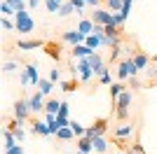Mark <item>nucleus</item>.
I'll return each instance as SVG.
<instances>
[{
    "label": "nucleus",
    "mask_w": 157,
    "mask_h": 154,
    "mask_svg": "<svg viewBox=\"0 0 157 154\" xmlns=\"http://www.w3.org/2000/svg\"><path fill=\"white\" fill-rule=\"evenodd\" d=\"M131 103H134V96H131V91H122V96L115 101V119L117 122H127V117H129V110H131Z\"/></svg>",
    "instance_id": "obj_1"
},
{
    "label": "nucleus",
    "mask_w": 157,
    "mask_h": 154,
    "mask_svg": "<svg viewBox=\"0 0 157 154\" xmlns=\"http://www.w3.org/2000/svg\"><path fill=\"white\" fill-rule=\"evenodd\" d=\"M138 68L134 65V58H124V61H120L117 63V79H131V77H136Z\"/></svg>",
    "instance_id": "obj_2"
},
{
    "label": "nucleus",
    "mask_w": 157,
    "mask_h": 154,
    "mask_svg": "<svg viewBox=\"0 0 157 154\" xmlns=\"http://www.w3.org/2000/svg\"><path fill=\"white\" fill-rule=\"evenodd\" d=\"M92 21L96 26H103V28H105V26H113V24H115V14L98 7V9H94V12H92Z\"/></svg>",
    "instance_id": "obj_3"
},
{
    "label": "nucleus",
    "mask_w": 157,
    "mask_h": 154,
    "mask_svg": "<svg viewBox=\"0 0 157 154\" xmlns=\"http://www.w3.org/2000/svg\"><path fill=\"white\" fill-rule=\"evenodd\" d=\"M31 103L26 98H19V101L14 103V119H19V122H26L28 117H31Z\"/></svg>",
    "instance_id": "obj_4"
},
{
    "label": "nucleus",
    "mask_w": 157,
    "mask_h": 154,
    "mask_svg": "<svg viewBox=\"0 0 157 154\" xmlns=\"http://www.w3.org/2000/svg\"><path fill=\"white\" fill-rule=\"evenodd\" d=\"M33 26H35V24H33V16L28 14V9L17 14V31H19V33H31Z\"/></svg>",
    "instance_id": "obj_5"
},
{
    "label": "nucleus",
    "mask_w": 157,
    "mask_h": 154,
    "mask_svg": "<svg viewBox=\"0 0 157 154\" xmlns=\"http://www.w3.org/2000/svg\"><path fill=\"white\" fill-rule=\"evenodd\" d=\"M105 128H108V119H96V122H94V126H89L87 128V138H89V140H96V138H101V135L105 133Z\"/></svg>",
    "instance_id": "obj_6"
},
{
    "label": "nucleus",
    "mask_w": 157,
    "mask_h": 154,
    "mask_svg": "<svg viewBox=\"0 0 157 154\" xmlns=\"http://www.w3.org/2000/svg\"><path fill=\"white\" fill-rule=\"evenodd\" d=\"M87 61H89V65H92V70H94V75H105L108 72V68H105V63H103V58H101V54H96L94 51L92 56H87Z\"/></svg>",
    "instance_id": "obj_7"
},
{
    "label": "nucleus",
    "mask_w": 157,
    "mask_h": 154,
    "mask_svg": "<svg viewBox=\"0 0 157 154\" xmlns=\"http://www.w3.org/2000/svg\"><path fill=\"white\" fill-rule=\"evenodd\" d=\"M28 103H31V110L33 112H42V110H45V94H40V91H35V94H33L31 98H28Z\"/></svg>",
    "instance_id": "obj_8"
},
{
    "label": "nucleus",
    "mask_w": 157,
    "mask_h": 154,
    "mask_svg": "<svg viewBox=\"0 0 157 154\" xmlns=\"http://www.w3.org/2000/svg\"><path fill=\"white\" fill-rule=\"evenodd\" d=\"M61 40H63V42H73V45L78 47V45H82L87 38H85V35H82L80 31H66L63 35H61Z\"/></svg>",
    "instance_id": "obj_9"
},
{
    "label": "nucleus",
    "mask_w": 157,
    "mask_h": 154,
    "mask_svg": "<svg viewBox=\"0 0 157 154\" xmlns=\"http://www.w3.org/2000/svg\"><path fill=\"white\" fill-rule=\"evenodd\" d=\"M47 42L42 40H19L17 42V49H24V51H31V49H40V47H45Z\"/></svg>",
    "instance_id": "obj_10"
},
{
    "label": "nucleus",
    "mask_w": 157,
    "mask_h": 154,
    "mask_svg": "<svg viewBox=\"0 0 157 154\" xmlns=\"http://www.w3.org/2000/svg\"><path fill=\"white\" fill-rule=\"evenodd\" d=\"M78 31L82 33L85 38H89V35L94 33V21L92 19H82V21H80V26H78Z\"/></svg>",
    "instance_id": "obj_11"
},
{
    "label": "nucleus",
    "mask_w": 157,
    "mask_h": 154,
    "mask_svg": "<svg viewBox=\"0 0 157 154\" xmlns=\"http://www.w3.org/2000/svg\"><path fill=\"white\" fill-rule=\"evenodd\" d=\"M78 149H80V152H85V154H89L94 149V140H89L87 135H85V138H78Z\"/></svg>",
    "instance_id": "obj_12"
},
{
    "label": "nucleus",
    "mask_w": 157,
    "mask_h": 154,
    "mask_svg": "<svg viewBox=\"0 0 157 154\" xmlns=\"http://www.w3.org/2000/svg\"><path fill=\"white\" fill-rule=\"evenodd\" d=\"M2 135H5V152L12 149V147H17V138H14V133L10 128H2Z\"/></svg>",
    "instance_id": "obj_13"
},
{
    "label": "nucleus",
    "mask_w": 157,
    "mask_h": 154,
    "mask_svg": "<svg viewBox=\"0 0 157 154\" xmlns=\"http://www.w3.org/2000/svg\"><path fill=\"white\" fill-rule=\"evenodd\" d=\"M33 133L35 135H52V131H49L47 124H40L38 119H35V122H33Z\"/></svg>",
    "instance_id": "obj_14"
},
{
    "label": "nucleus",
    "mask_w": 157,
    "mask_h": 154,
    "mask_svg": "<svg viewBox=\"0 0 157 154\" xmlns=\"http://www.w3.org/2000/svg\"><path fill=\"white\" fill-rule=\"evenodd\" d=\"M94 152H98V154H105V152H108V140H105V135H101V138L94 140Z\"/></svg>",
    "instance_id": "obj_15"
},
{
    "label": "nucleus",
    "mask_w": 157,
    "mask_h": 154,
    "mask_svg": "<svg viewBox=\"0 0 157 154\" xmlns=\"http://www.w3.org/2000/svg\"><path fill=\"white\" fill-rule=\"evenodd\" d=\"M59 110H61V103L56 101V98L47 101V105H45V112H47V115H59Z\"/></svg>",
    "instance_id": "obj_16"
},
{
    "label": "nucleus",
    "mask_w": 157,
    "mask_h": 154,
    "mask_svg": "<svg viewBox=\"0 0 157 154\" xmlns=\"http://www.w3.org/2000/svg\"><path fill=\"white\" fill-rule=\"evenodd\" d=\"M52 89H54L52 79H40V82H38V91H40V94H45V96H47V94H52Z\"/></svg>",
    "instance_id": "obj_17"
},
{
    "label": "nucleus",
    "mask_w": 157,
    "mask_h": 154,
    "mask_svg": "<svg viewBox=\"0 0 157 154\" xmlns=\"http://www.w3.org/2000/svg\"><path fill=\"white\" fill-rule=\"evenodd\" d=\"M26 72H28V77H31V84H38L40 79H42V77L38 75V65H35V63H28Z\"/></svg>",
    "instance_id": "obj_18"
},
{
    "label": "nucleus",
    "mask_w": 157,
    "mask_h": 154,
    "mask_svg": "<svg viewBox=\"0 0 157 154\" xmlns=\"http://www.w3.org/2000/svg\"><path fill=\"white\" fill-rule=\"evenodd\" d=\"M134 65H136L138 70H145V65H148V56H145V54H141V51H138V54H134Z\"/></svg>",
    "instance_id": "obj_19"
},
{
    "label": "nucleus",
    "mask_w": 157,
    "mask_h": 154,
    "mask_svg": "<svg viewBox=\"0 0 157 154\" xmlns=\"http://www.w3.org/2000/svg\"><path fill=\"white\" fill-rule=\"evenodd\" d=\"M73 9H75V5H73L71 0H66L63 5H61V9H59V16H61V19H63V16H71Z\"/></svg>",
    "instance_id": "obj_20"
},
{
    "label": "nucleus",
    "mask_w": 157,
    "mask_h": 154,
    "mask_svg": "<svg viewBox=\"0 0 157 154\" xmlns=\"http://www.w3.org/2000/svg\"><path fill=\"white\" fill-rule=\"evenodd\" d=\"M105 5L113 9V14L115 12H122V7H124V0H105Z\"/></svg>",
    "instance_id": "obj_21"
},
{
    "label": "nucleus",
    "mask_w": 157,
    "mask_h": 154,
    "mask_svg": "<svg viewBox=\"0 0 157 154\" xmlns=\"http://www.w3.org/2000/svg\"><path fill=\"white\" fill-rule=\"evenodd\" d=\"M56 135H59V140H71V138H75V133H73L71 126H68V128H61Z\"/></svg>",
    "instance_id": "obj_22"
},
{
    "label": "nucleus",
    "mask_w": 157,
    "mask_h": 154,
    "mask_svg": "<svg viewBox=\"0 0 157 154\" xmlns=\"http://www.w3.org/2000/svg\"><path fill=\"white\" fill-rule=\"evenodd\" d=\"M61 89L63 91H75L78 89V79H66V82H61Z\"/></svg>",
    "instance_id": "obj_23"
},
{
    "label": "nucleus",
    "mask_w": 157,
    "mask_h": 154,
    "mask_svg": "<svg viewBox=\"0 0 157 154\" xmlns=\"http://www.w3.org/2000/svg\"><path fill=\"white\" fill-rule=\"evenodd\" d=\"M71 128H73V133L78 135V138H85V133H87V128H82L78 122H71Z\"/></svg>",
    "instance_id": "obj_24"
},
{
    "label": "nucleus",
    "mask_w": 157,
    "mask_h": 154,
    "mask_svg": "<svg viewBox=\"0 0 157 154\" xmlns=\"http://www.w3.org/2000/svg\"><path fill=\"white\" fill-rule=\"evenodd\" d=\"M85 45L89 47V49H94V47H98V45H101V38H98V35H89V38L85 40Z\"/></svg>",
    "instance_id": "obj_25"
},
{
    "label": "nucleus",
    "mask_w": 157,
    "mask_h": 154,
    "mask_svg": "<svg viewBox=\"0 0 157 154\" xmlns=\"http://www.w3.org/2000/svg\"><path fill=\"white\" fill-rule=\"evenodd\" d=\"M61 5H63V2H59V0H47V9H49V12H54V14H59Z\"/></svg>",
    "instance_id": "obj_26"
},
{
    "label": "nucleus",
    "mask_w": 157,
    "mask_h": 154,
    "mask_svg": "<svg viewBox=\"0 0 157 154\" xmlns=\"http://www.w3.org/2000/svg\"><path fill=\"white\" fill-rule=\"evenodd\" d=\"M0 12H2V16H7V19H10V14H17V9H14V7L10 5V2H2Z\"/></svg>",
    "instance_id": "obj_27"
},
{
    "label": "nucleus",
    "mask_w": 157,
    "mask_h": 154,
    "mask_svg": "<svg viewBox=\"0 0 157 154\" xmlns=\"http://www.w3.org/2000/svg\"><path fill=\"white\" fill-rule=\"evenodd\" d=\"M45 47H47V51H49V56H56V58L61 56V47L59 45H49V42H47Z\"/></svg>",
    "instance_id": "obj_28"
},
{
    "label": "nucleus",
    "mask_w": 157,
    "mask_h": 154,
    "mask_svg": "<svg viewBox=\"0 0 157 154\" xmlns=\"http://www.w3.org/2000/svg\"><path fill=\"white\" fill-rule=\"evenodd\" d=\"M2 70H5L7 75H10V72L19 70V63H14V61H7V63H5V68H2Z\"/></svg>",
    "instance_id": "obj_29"
},
{
    "label": "nucleus",
    "mask_w": 157,
    "mask_h": 154,
    "mask_svg": "<svg viewBox=\"0 0 157 154\" xmlns=\"http://www.w3.org/2000/svg\"><path fill=\"white\" fill-rule=\"evenodd\" d=\"M19 82H21V86H28V84H31V77H28V72H26V70L19 75Z\"/></svg>",
    "instance_id": "obj_30"
},
{
    "label": "nucleus",
    "mask_w": 157,
    "mask_h": 154,
    "mask_svg": "<svg viewBox=\"0 0 157 154\" xmlns=\"http://www.w3.org/2000/svg\"><path fill=\"white\" fill-rule=\"evenodd\" d=\"M12 133H14V138H17V142H21V140H24V138H26V133H24V128H17V131H12Z\"/></svg>",
    "instance_id": "obj_31"
},
{
    "label": "nucleus",
    "mask_w": 157,
    "mask_h": 154,
    "mask_svg": "<svg viewBox=\"0 0 157 154\" xmlns=\"http://www.w3.org/2000/svg\"><path fill=\"white\" fill-rule=\"evenodd\" d=\"M2 28H5V31H12V28H17V24H12L7 16H2Z\"/></svg>",
    "instance_id": "obj_32"
},
{
    "label": "nucleus",
    "mask_w": 157,
    "mask_h": 154,
    "mask_svg": "<svg viewBox=\"0 0 157 154\" xmlns=\"http://www.w3.org/2000/svg\"><path fill=\"white\" fill-rule=\"evenodd\" d=\"M49 79H52V82H59V79H61V70H59V68H54V70L49 72Z\"/></svg>",
    "instance_id": "obj_33"
},
{
    "label": "nucleus",
    "mask_w": 157,
    "mask_h": 154,
    "mask_svg": "<svg viewBox=\"0 0 157 154\" xmlns=\"http://www.w3.org/2000/svg\"><path fill=\"white\" fill-rule=\"evenodd\" d=\"M5 154H24V147H21V145H17V147H12V149H7Z\"/></svg>",
    "instance_id": "obj_34"
},
{
    "label": "nucleus",
    "mask_w": 157,
    "mask_h": 154,
    "mask_svg": "<svg viewBox=\"0 0 157 154\" xmlns=\"http://www.w3.org/2000/svg\"><path fill=\"white\" fill-rule=\"evenodd\" d=\"M59 115L68 117V103H61V110H59Z\"/></svg>",
    "instance_id": "obj_35"
},
{
    "label": "nucleus",
    "mask_w": 157,
    "mask_h": 154,
    "mask_svg": "<svg viewBox=\"0 0 157 154\" xmlns=\"http://www.w3.org/2000/svg\"><path fill=\"white\" fill-rule=\"evenodd\" d=\"M40 5V0H28V9H35Z\"/></svg>",
    "instance_id": "obj_36"
},
{
    "label": "nucleus",
    "mask_w": 157,
    "mask_h": 154,
    "mask_svg": "<svg viewBox=\"0 0 157 154\" xmlns=\"http://www.w3.org/2000/svg\"><path fill=\"white\" fill-rule=\"evenodd\" d=\"M71 2L78 7V9H80V7H85V0H71Z\"/></svg>",
    "instance_id": "obj_37"
},
{
    "label": "nucleus",
    "mask_w": 157,
    "mask_h": 154,
    "mask_svg": "<svg viewBox=\"0 0 157 154\" xmlns=\"http://www.w3.org/2000/svg\"><path fill=\"white\" fill-rule=\"evenodd\" d=\"M85 2H87V5H92V7H98V5H101V0H85Z\"/></svg>",
    "instance_id": "obj_38"
},
{
    "label": "nucleus",
    "mask_w": 157,
    "mask_h": 154,
    "mask_svg": "<svg viewBox=\"0 0 157 154\" xmlns=\"http://www.w3.org/2000/svg\"><path fill=\"white\" fill-rule=\"evenodd\" d=\"M101 82H103V84H110V75H108V72H105V75H101Z\"/></svg>",
    "instance_id": "obj_39"
},
{
    "label": "nucleus",
    "mask_w": 157,
    "mask_h": 154,
    "mask_svg": "<svg viewBox=\"0 0 157 154\" xmlns=\"http://www.w3.org/2000/svg\"><path fill=\"white\" fill-rule=\"evenodd\" d=\"M124 2H127V5H131V2H134V0H124Z\"/></svg>",
    "instance_id": "obj_40"
},
{
    "label": "nucleus",
    "mask_w": 157,
    "mask_h": 154,
    "mask_svg": "<svg viewBox=\"0 0 157 154\" xmlns=\"http://www.w3.org/2000/svg\"><path fill=\"white\" fill-rule=\"evenodd\" d=\"M101 2H105V0H101Z\"/></svg>",
    "instance_id": "obj_41"
},
{
    "label": "nucleus",
    "mask_w": 157,
    "mask_h": 154,
    "mask_svg": "<svg viewBox=\"0 0 157 154\" xmlns=\"http://www.w3.org/2000/svg\"><path fill=\"white\" fill-rule=\"evenodd\" d=\"M5 2H10V0H5Z\"/></svg>",
    "instance_id": "obj_42"
}]
</instances>
